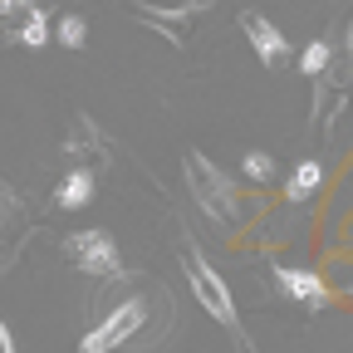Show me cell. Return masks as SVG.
Masks as SVG:
<instances>
[{
    "label": "cell",
    "instance_id": "1",
    "mask_svg": "<svg viewBox=\"0 0 353 353\" xmlns=\"http://www.w3.org/2000/svg\"><path fill=\"white\" fill-rule=\"evenodd\" d=\"M182 275H187V285H192V294H196V304L206 309V314L221 324V329H231V334H241V314H236V299H231V290H226V280H221L216 270H211V260L196 250V245H182Z\"/></svg>",
    "mask_w": 353,
    "mask_h": 353
},
{
    "label": "cell",
    "instance_id": "2",
    "mask_svg": "<svg viewBox=\"0 0 353 353\" xmlns=\"http://www.w3.org/2000/svg\"><path fill=\"white\" fill-rule=\"evenodd\" d=\"M187 182H192V196L196 206L221 221V226H231V221H241V201H236V182L226 172H216L201 152H187Z\"/></svg>",
    "mask_w": 353,
    "mask_h": 353
},
{
    "label": "cell",
    "instance_id": "3",
    "mask_svg": "<svg viewBox=\"0 0 353 353\" xmlns=\"http://www.w3.org/2000/svg\"><path fill=\"white\" fill-rule=\"evenodd\" d=\"M143 319H148V299H123L118 309H108V314L83 334V353H113V348H123L132 334L143 329Z\"/></svg>",
    "mask_w": 353,
    "mask_h": 353
},
{
    "label": "cell",
    "instance_id": "4",
    "mask_svg": "<svg viewBox=\"0 0 353 353\" xmlns=\"http://www.w3.org/2000/svg\"><path fill=\"white\" fill-rule=\"evenodd\" d=\"M64 255L79 265L83 275H94V280H113V275H123V255H118V245H113L103 231L64 236Z\"/></svg>",
    "mask_w": 353,
    "mask_h": 353
},
{
    "label": "cell",
    "instance_id": "5",
    "mask_svg": "<svg viewBox=\"0 0 353 353\" xmlns=\"http://www.w3.org/2000/svg\"><path fill=\"white\" fill-rule=\"evenodd\" d=\"M206 10V0H187V6H176V10H152V6H138V20L143 25H152L162 39H172L176 50H182V44L192 39V25H196V15Z\"/></svg>",
    "mask_w": 353,
    "mask_h": 353
},
{
    "label": "cell",
    "instance_id": "6",
    "mask_svg": "<svg viewBox=\"0 0 353 353\" xmlns=\"http://www.w3.org/2000/svg\"><path fill=\"white\" fill-rule=\"evenodd\" d=\"M241 30H245V39L255 44V54H260L265 69H280V64L290 59V44H285L280 25H275V20H265L260 10H245V15H241Z\"/></svg>",
    "mask_w": 353,
    "mask_h": 353
},
{
    "label": "cell",
    "instance_id": "7",
    "mask_svg": "<svg viewBox=\"0 0 353 353\" xmlns=\"http://www.w3.org/2000/svg\"><path fill=\"white\" fill-rule=\"evenodd\" d=\"M280 290L304 309H324L329 304V290H324V280L314 270H280Z\"/></svg>",
    "mask_w": 353,
    "mask_h": 353
},
{
    "label": "cell",
    "instance_id": "8",
    "mask_svg": "<svg viewBox=\"0 0 353 353\" xmlns=\"http://www.w3.org/2000/svg\"><path fill=\"white\" fill-rule=\"evenodd\" d=\"M94 201V172H69L64 182H59V196H54V206L59 211H79V206H88Z\"/></svg>",
    "mask_w": 353,
    "mask_h": 353
},
{
    "label": "cell",
    "instance_id": "9",
    "mask_svg": "<svg viewBox=\"0 0 353 353\" xmlns=\"http://www.w3.org/2000/svg\"><path fill=\"white\" fill-rule=\"evenodd\" d=\"M319 187H324V167H319L314 157H309V162H299V167H294L290 187H285V196H290V201H309Z\"/></svg>",
    "mask_w": 353,
    "mask_h": 353
},
{
    "label": "cell",
    "instance_id": "10",
    "mask_svg": "<svg viewBox=\"0 0 353 353\" xmlns=\"http://www.w3.org/2000/svg\"><path fill=\"white\" fill-rule=\"evenodd\" d=\"M329 59H334V54H329V44L319 39V44H309V50H304V59H299V69H304L309 79H319V74L329 69Z\"/></svg>",
    "mask_w": 353,
    "mask_h": 353
},
{
    "label": "cell",
    "instance_id": "11",
    "mask_svg": "<svg viewBox=\"0 0 353 353\" xmlns=\"http://www.w3.org/2000/svg\"><path fill=\"white\" fill-rule=\"evenodd\" d=\"M83 34H88V25H83L79 15H64V20H59V44H69V50H83Z\"/></svg>",
    "mask_w": 353,
    "mask_h": 353
},
{
    "label": "cell",
    "instance_id": "12",
    "mask_svg": "<svg viewBox=\"0 0 353 353\" xmlns=\"http://www.w3.org/2000/svg\"><path fill=\"white\" fill-rule=\"evenodd\" d=\"M245 176H250V182H270V176H275L270 157H265V152H245Z\"/></svg>",
    "mask_w": 353,
    "mask_h": 353
},
{
    "label": "cell",
    "instance_id": "13",
    "mask_svg": "<svg viewBox=\"0 0 353 353\" xmlns=\"http://www.w3.org/2000/svg\"><path fill=\"white\" fill-rule=\"evenodd\" d=\"M0 353H15V339H10V329L0 324Z\"/></svg>",
    "mask_w": 353,
    "mask_h": 353
},
{
    "label": "cell",
    "instance_id": "14",
    "mask_svg": "<svg viewBox=\"0 0 353 353\" xmlns=\"http://www.w3.org/2000/svg\"><path fill=\"white\" fill-rule=\"evenodd\" d=\"M0 15H20V0H0Z\"/></svg>",
    "mask_w": 353,
    "mask_h": 353
}]
</instances>
